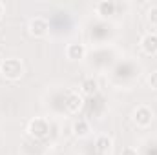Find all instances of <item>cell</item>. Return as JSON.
<instances>
[{
	"mask_svg": "<svg viewBox=\"0 0 157 155\" xmlns=\"http://www.w3.org/2000/svg\"><path fill=\"white\" fill-rule=\"evenodd\" d=\"M146 17H148V22H150L152 26H157V6H152V7L148 9Z\"/></svg>",
	"mask_w": 157,
	"mask_h": 155,
	"instance_id": "obj_12",
	"label": "cell"
},
{
	"mask_svg": "<svg viewBox=\"0 0 157 155\" xmlns=\"http://www.w3.org/2000/svg\"><path fill=\"white\" fill-rule=\"evenodd\" d=\"M121 155H139V153H137V150H135V148H132V146H126V148H122Z\"/></svg>",
	"mask_w": 157,
	"mask_h": 155,
	"instance_id": "obj_14",
	"label": "cell"
},
{
	"mask_svg": "<svg viewBox=\"0 0 157 155\" xmlns=\"http://www.w3.org/2000/svg\"><path fill=\"white\" fill-rule=\"evenodd\" d=\"M28 133L31 135V137H35V139H44V137H48V133H49V122L46 120V119H33V120H29V124H28Z\"/></svg>",
	"mask_w": 157,
	"mask_h": 155,
	"instance_id": "obj_2",
	"label": "cell"
},
{
	"mask_svg": "<svg viewBox=\"0 0 157 155\" xmlns=\"http://www.w3.org/2000/svg\"><path fill=\"white\" fill-rule=\"evenodd\" d=\"M0 73L7 80H18L24 75V64L18 59H6L0 64Z\"/></svg>",
	"mask_w": 157,
	"mask_h": 155,
	"instance_id": "obj_1",
	"label": "cell"
},
{
	"mask_svg": "<svg viewBox=\"0 0 157 155\" xmlns=\"http://www.w3.org/2000/svg\"><path fill=\"white\" fill-rule=\"evenodd\" d=\"M82 93H84V95H95V93H97V80L86 78V80L82 82Z\"/></svg>",
	"mask_w": 157,
	"mask_h": 155,
	"instance_id": "obj_11",
	"label": "cell"
},
{
	"mask_svg": "<svg viewBox=\"0 0 157 155\" xmlns=\"http://www.w3.org/2000/svg\"><path fill=\"white\" fill-rule=\"evenodd\" d=\"M71 131L75 133V137H78V139L88 137V135H90V131H91V130H90V122H88V120H84V119H78V120L73 122Z\"/></svg>",
	"mask_w": 157,
	"mask_h": 155,
	"instance_id": "obj_8",
	"label": "cell"
},
{
	"mask_svg": "<svg viewBox=\"0 0 157 155\" xmlns=\"http://www.w3.org/2000/svg\"><path fill=\"white\" fill-rule=\"evenodd\" d=\"M48 155H57V153H48Z\"/></svg>",
	"mask_w": 157,
	"mask_h": 155,
	"instance_id": "obj_16",
	"label": "cell"
},
{
	"mask_svg": "<svg viewBox=\"0 0 157 155\" xmlns=\"http://www.w3.org/2000/svg\"><path fill=\"white\" fill-rule=\"evenodd\" d=\"M148 84H150L152 89H157V71H152L148 75Z\"/></svg>",
	"mask_w": 157,
	"mask_h": 155,
	"instance_id": "obj_13",
	"label": "cell"
},
{
	"mask_svg": "<svg viewBox=\"0 0 157 155\" xmlns=\"http://www.w3.org/2000/svg\"><path fill=\"white\" fill-rule=\"evenodd\" d=\"M2 15H4V4L0 2V18H2Z\"/></svg>",
	"mask_w": 157,
	"mask_h": 155,
	"instance_id": "obj_15",
	"label": "cell"
},
{
	"mask_svg": "<svg viewBox=\"0 0 157 155\" xmlns=\"http://www.w3.org/2000/svg\"><path fill=\"white\" fill-rule=\"evenodd\" d=\"M141 49L146 55H157V33H146L141 39Z\"/></svg>",
	"mask_w": 157,
	"mask_h": 155,
	"instance_id": "obj_6",
	"label": "cell"
},
{
	"mask_svg": "<svg viewBox=\"0 0 157 155\" xmlns=\"http://www.w3.org/2000/svg\"><path fill=\"white\" fill-rule=\"evenodd\" d=\"M28 29H29V35H33V37H46L49 31V22L42 17H35L29 20Z\"/></svg>",
	"mask_w": 157,
	"mask_h": 155,
	"instance_id": "obj_3",
	"label": "cell"
},
{
	"mask_svg": "<svg viewBox=\"0 0 157 155\" xmlns=\"http://www.w3.org/2000/svg\"><path fill=\"white\" fill-rule=\"evenodd\" d=\"M66 55L70 60H80L86 55V47H84V44H70L66 47Z\"/></svg>",
	"mask_w": 157,
	"mask_h": 155,
	"instance_id": "obj_7",
	"label": "cell"
},
{
	"mask_svg": "<svg viewBox=\"0 0 157 155\" xmlns=\"http://www.w3.org/2000/svg\"><path fill=\"white\" fill-rule=\"evenodd\" d=\"M95 146H97V150H99L101 153H106V152L112 148V139H110L108 135H101V137L97 139Z\"/></svg>",
	"mask_w": 157,
	"mask_h": 155,
	"instance_id": "obj_10",
	"label": "cell"
},
{
	"mask_svg": "<svg viewBox=\"0 0 157 155\" xmlns=\"http://www.w3.org/2000/svg\"><path fill=\"white\" fill-rule=\"evenodd\" d=\"M115 7H117V4L115 2H108V0H104V2H99L97 6H95V9H97V15H101V17H110V15H113L115 13Z\"/></svg>",
	"mask_w": 157,
	"mask_h": 155,
	"instance_id": "obj_9",
	"label": "cell"
},
{
	"mask_svg": "<svg viewBox=\"0 0 157 155\" xmlns=\"http://www.w3.org/2000/svg\"><path fill=\"white\" fill-rule=\"evenodd\" d=\"M133 120H135L137 126L146 128V126H150L152 120H154V112H152L148 106H139V108H135V112H133Z\"/></svg>",
	"mask_w": 157,
	"mask_h": 155,
	"instance_id": "obj_4",
	"label": "cell"
},
{
	"mask_svg": "<svg viewBox=\"0 0 157 155\" xmlns=\"http://www.w3.org/2000/svg\"><path fill=\"white\" fill-rule=\"evenodd\" d=\"M82 104H84L82 95H78L77 91H68V93H66L64 106H66V110H68L70 113H78V112L82 110Z\"/></svg>",
	"mask_w": 157,
	"mask_h": 155,
	"instance_id": "obj_5",
	"label": "cell"
}]
</instances>
